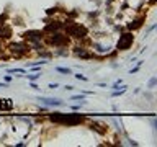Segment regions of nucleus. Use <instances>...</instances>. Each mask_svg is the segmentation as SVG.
Masks as SVG:
<instances>
[{"instance_id":"1","label":"nucleus","mask_w":157,"mask_h":147,"mask_svg":"<svg viewBox=\"0 0 157 147\" xmlns=\"http://www.w3.org/2000/svg\"><path fill=\"white\" fill-rule=\"evenodd\" d=\"M38 77H39V75H29V80H36Z\"/></svg>"}]
</instances>
